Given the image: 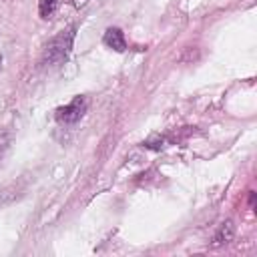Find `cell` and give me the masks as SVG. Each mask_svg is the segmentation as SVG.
<instances>
[{"mask_svg":"<svg viewBox=\"0 0 257 257\" xmlns=\"http://www.w3.org/2000/svg\"><path fill=\"white\" fill-rule=\"evenodd\" d=\"M102 40H104V44H106L108 48H112L114 52H124V50H126V40H124V34H122L120 28H108V30L104 32Z\"/></svg>","mask_w":257,"mask_h":257,"instance_id":"3957f363","label":"cell"},{"mask_svg":"<svg viewBox=\"0 0 257 257\" xmlns=\"http://www.w3.org/2000/svg\"><path fill=\"white\" fill-rule=\"evenodd\" d=\"M86 4V0H74V6L76 8H80V6H84Z\"/></svg>","mask_w":257,"mask_h":257,"instance_id":"52a82bcc","label":"cell"},{"mask_svg":"<svg viewBox=\"0 0 257 257\" xmlns=\"http://www.w3.org/2000/svg\"><path fill=\"white\" fill-rule=\"evenodd\" d=\"M84 112H86V100H84V96H76L72 102H68L66 106H60L56 110V120L62 124H74L82 118Z\"/></svg>","mask_w":257,"mask_h":257,"instance_id":"7a4b0ae2","label":"cell"},{"mask_svg":"<svg viewBox=\"0 0 257 257\" xmlns=\"http://www.w3.org/2000/svg\"><path fill=\"white\" fill-rule=\"evenodd\" d=\"M233 237H235V223H233L231 219H227V221H223L221 227L217 229V233H215V237H213V245H215V247L227 245V243L233 241Z\"/></svg>","mask_w":257,"mask_h":257,"instance_id":"277c9868","label":"cell"},{"mask_svg":"<svg viewBox=\"0 0 257 257\" xmlns=\"http://www.w3.org/2000/svg\"><path fill=\"white\" fill-rule=\"evenodd\" d=\"M0 68H2V56H0Z\"/></svg>","mask_w":257,"mask_h":257,"instance_id":"ba28073f","label":"cell"},{"mask_svg":"<svg viewBox=\"0 0 257 257\" xmlns=\"http://www.w3.org/2000/svg\"><path fill=\"white\" fill-rule=\"evenodd\" d=\"M10 143H12V135L10 133H2L0 135V161L6 157V153L10 149Z\"/></svg>","mask_w":257,"mask_h":257,"instance_id":"8992f818","label":"cell"},{"mask_svg":"<svg viewBox=\"0 0 257 257\" xmlns=\"http://www.w3.org/2000/svg\"><path fill=\"white\" fill-rule=\"evenodd\" d=\"M72 40H74V28L62 30L60 34L50 38L44 46V52H42V64H50V66L62 64L70 54Z\"/></svg>","mask_w":257,"mask_h":257,"instance_id":"6da1fadb","label":"cell"},{"mask_svg":"<svg viewBox=\"0 0 257 257\" xmlns=\"http://www.w3.org/2000/svg\"><path fill=\"white\" fill-rule=\"evenodd\" d=\"M56 10V0H40L38 4V12H40V18H50Z\"/></svg>","mask_w":257,"mask_h":257,"instance_id":"5b68a950","label":"cell"}]
</instances>
